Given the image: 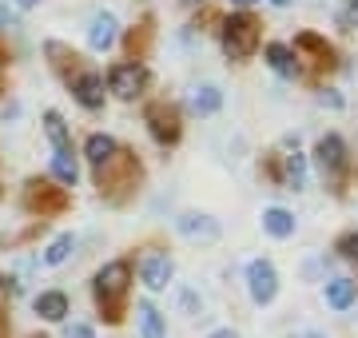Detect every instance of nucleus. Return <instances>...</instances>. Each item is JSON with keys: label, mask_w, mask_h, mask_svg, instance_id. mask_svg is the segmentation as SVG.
<instances>
[{"label": "nucleus", "mask_w": 358, "mask_h": 338, "mask_svg": "<svg viewBox=\"0 0 358 338\" xmlns=\"http://www.w3.org/2000/svg\"><path fill=\"white\" fill-rule=\"evenodd\" d=\"M128 286H131V263L128 259L108 263V267H100L96 279H92V295H96L100 318L108 326L124 323V314H128Z\"/></svg>", "instance_id": "nucleus-1"}, {"label": "nucleus", "mask_w": 358, "mask_h": 338, "mask_svg": "<svg viewBox=\"0 0 358 338\" xmlns=\"http://www.w3.org/2000/svg\"><path fill=\"white\" fill-rule=\"evenodd\" d=\"M219 44H223L227 60H247V56L259 48V24L247 13L227 16V20H223V32H219Z\"/></svg>", "instance_id": "nucleus-2"}, {"label": "nucleus", "mask_w": 358, "mask_h": 338, "mask_svg": "<svg viewBox=\"0 0 358 338\" xmlns=\"http://www.w3.org/2000/svg\"><path fill=\"white\" fill-rule=\"evenodd\" d=\"M108 88H112L120 100H136V96H143V88H148V68L136 64V60L112 64L108 68Z\"/></svg>", "instance_id": "nucleus-3"}, {"label": "nucleus", "mask_w": 358, "mask_h": 338, "mask_svg": "<svg viewBox=\"0 0 358 338\" xmlns=\"http://www.w3.org/2000/svg\"><path fill=\"white\" fill-rule=\"evenodd\" d=\"M143 119H148V131H152V140L159 143V147H171V143H179V135H183L179 112L171 104H152Z\"/></svg>", "instance_id": "nucleus-4"}, {"label": "nucleus", "mask_w": 358, "mask_h": 338, "mask_svg": "<svg viewBox=\"0 0 358 338\" xmlns=\"http://www.w3.org/2000/svg\"><path fill=\"white\" fill-rule=\"evenodd\" d=\"M64 203H68V196L60 191V187H52V183H44V179H28V187H24V207L32 211V215H56V211H64Z\"/></svg>", "instance_id": "nucleus-5"}, {"label": "nucleus", "mask_w": 358, "mask_h": 338, "mask_svg": "<svg viewBox=\"0 0 358 338\" xmlns=\"http://www.w3.org/2000/svg\"><path fill=\"white\" fill-rule=\"evenodd\" d=\"M247 291H251V299H255L259 307L275 302V295H279V271H275V263H267V259L251 263V267H247Z\"/></svg>", "instance_id": "nucleus-6"}, {"label": "nucleus", "mask_w": 358, "mask_h": 338, "mask_svg": "<svg viewBox=\"0 0 358 338\" xmlns=\"http://www.w3.org/2000/svg\"><path fill=\"white\" fill-rule=\"evenodd\" d=\"M315 156H319V168H322L327 179H331V183L343 179V171H346V143H343V135L327 131V135L315 143Z\"/></svg>", "instance_id": "nucleus-7"}, {"label": "nucleus", "mask_w": 358, "mask_h": 338, "mask_svg": "<svg viewBox=\"0 0 358 338\" xmlns=\"http://www.w3.org/2000/svg\"><path fill=\"white\" fill-rule=\"evenodd\" d=\"M68 88H72L80 108H88V112L103 108V76L100 72H72L68 76Z\"/></svg>", "instance_id": "nucleus-8"}, {"label": "nucleus", "mask_w": 358, "mask_h": 338, "mask_svg": "<svg viewBox=\"0 0 358 338\" xmlns=\"http://www.w3.org/2000/svg\"><path fill=\"white\" fill-rule=\"evenodd\" d=\"M140 274H143V286H148V291H167L171 274H176L171 255H167V251H148L140 259Z\"/></svg>", "instance_id": "nucleus-9"}, {"label": "nucleus", "mask_w": 358, "mask_h": 338, "mask_svg": "<svg viewBox=\"0 0 358 338\" xmlns=\"http://www.w3.org/2000/svg\"><path fill=\"white\" fill-rule=\"evenodd\" d=\"M176 227L183 239H199V243H215L219 239V223L211 215H199V211H183L176 219Z\"/></svg>", "instance_id": "nucleus-10"}, {"label": "nucleus", "mask_w": 358, "mask_h": 338, "mask_svg": "<svg viewBox=\"0 0 358 338\" xmlns=\"http://www.w3.org/2000/svg\"><path fill=\"white\" fill-rule=\"evenodd\" d=\"M275 179H279L287 191H303V187H307V156H303L299 147L287 152V156H282V168L275 171Z\"/></svg>", "instance_id": "nucleus-11"}, {"label": "nucleus", "mask_w": 358, "mask_h": 338, "mask_svg": "<svg viewBox=\"0 0 358 338\" xmlns=\"http://www.w3.org/2000/svg\"><path fill=\"white\" fill-rule=\"evenodd\" d=\"M115 36H120V20H115L112 13H96L88 24V44L92 52H108L115 44Z\"/></svg>", "instance_id": "nucleus-12"}, {"label": "nucleus", "mask_w": 358, "mask_h": 338, "mask_svg": "<svg viewBox=\"0 0 358 338\" xmlns=\"http://www.w3.org/2000/svg\"><path fill=\"white\" fill-rule=\"evenodd\" d=\"M115 152H120V143L112 140V135H103V131H96V135H88V143H84V156H88V163L96 171L108 168L115 159Z\"/></svg>", "instance_id": "nucleus-13"}, {"label": "nucleus", "mask_w": 358, "mask_h": 338, "mask_svg": "<svg viewBox=\"0 0 358 338\" xmlns=\"http://www.w3.org/2000/svg\"><path fill=\"white\" fill-rule=\"evenodd\" d=\"M36 314L44 318V323H64L68 318V295L64 291H44V295H36Z\"/></svg>", "instance_id": "nucleus-14"}, {"label": "nucleus", "mask_w": 358, "mask_h": 338, "mask_svg": "<svg viewBox=\"0 0 358 338\" xmlns=\"http://www.w3.org/2000/svg\"><path fill=\"white\" fill-rule=\"evenodd\" d=\"M187 104H192L195 116H215L219 108H223V91H219L215 84H199V88L192 91V100H187Z\"/></svg>", "instance_id": "nucleus-15"}, {"label": "nucleus", "mask_w": 358, "mask_h": 338, "mask_svg": "<svg viewBox=\"0 0 358 338\" xmlns=\"http://www.w3.org/2000/svg\"><path fill=\"white\" fill-rule=\"evenodd\" d=\"M355 299H358V283H350V279L327 283V307H331V311H350Z\"/></svg>", "instance_id": "nucleus-16"}, {"label": "nucleus", "mask_w": 358, "mask_h": 338, "mask_svg": "<svg viewBox=\"0 0 358 338\" xmlns=\"http://www.w3.org/2000/svg\"><path fill=\"white\" fill-rule=\"evenodd\" d=\"M263 231L271 235V239H291L294 235V215L282 207H267L263 211Z\"/></svg>", "instance_id": "nucleus-17"}, {"label": "nucleus", "mask_w": 358, "mask_h": 338, "mask_svg": "<svg viewBox=\"0 0 358 338\" xmlns=\"http://www.w3.org/2000/svg\"><path fill=\"white\" fill-rule=\"evenodd\" d=\"M267 64L275 68L282 80H294V76H299V60H294V52L287 48V44H267Z\"/></svg>", "instance_id": "nucleus-18"}, {"label": "nucleus", "mask_w": 358, "mask_h": 338, "mask_svg": "<svg viewBox=\"0 0 358 338\" xmlns=\"http://www.w3.org/2000/svg\"><path fill=\"white\" fill-rule=\"evenodd\" d=\"M44 131H48V140L56 152H72V131L60 119V112H44Z\"/></svg>", "instance_id": "nucleus-19"}, {"label": "nucleus", "mask_w": 358, "mask_h": 338, "mask_svg": "<svg viewBox=\"0 0 358 338\" xmlns=\"http://www.w3.org/2000/svg\"><path fill=\"white\" fill-rule=\"evenodd\" d=\"M140 338H167L164 314L155 311L152 302H140Z\"/></svg>", "instance_id": "nucleus-20"}, {"label": "nucleus", "mask_w": 358, "mask_h": 338, "mask_svg": "<svg viewBox=\"0 0 358 338\" xmlns=\"http://www.w3.org/2000/svg\"><path fill=\"white\" fill-rule=\"evenodd\" d=\"M52 175L64 183V187H76V179H80L76 152H56V156H52Z\"/></svg>", "instance_id": "nucleus-21"}, {"label": "nucleus", "mask_w": 358, "mask_h": 338, "mask_svg": "<svg viewBox=\"0 0 358 338\" xmlns=\"http://www.w3.org/2000/svg\"><path fill=\"white\" fill-rule=\"evenodd\" d=\"M72 251H76V235H72V231L56 235V239L48 243V251H44V267H60Z\"/></svg>", "instance_id": "nucleus-22"}, {"label": "nucleus", "mask_w": 358, "mask_h": 338, "mask_svg": "<svg viewBox=\"0 0 358 338\" xmlns=\"http://www.w3.org/2000/svg\"><path fill=\"white\" fill-rule=\"evenodd\" d=\"M294 48H303V52H315L322 64H331V44L319 40L315 32H303V36H294Z\"/></svg>", "instance_id": "nucleus-23"}, {"label": "nucleus", "mask_w": 358, "mask_h": 338, "mask_svg": "<svg viewBox=\"0 0 358 338\" xmlns=\"http://www.w3.org/2000/svg\"><path fill=\"white\" fill-rule=\"evenodd\" d=\"M334 251L343 255V259H350V263H358V231H346L338 243H334Z\"/></svg>", "instance_id": "nucleus-24"}, {"label": "nucleus", "mask_w": 358, "mask_h": 338, "mask_svg": "<svg viewBox=\"0 0 358 338\" xmlns=\"http://www.w3.org/2000/svg\"><path fill=\"white\" fill-rule=\"evenodd\" d=\"M64 338H96V330H92L88 323H72V326L64 330Z\"/></svg>", "instance_id": "nucleus-25"}, {"label": "nucleus", "mask_w": 358, "mask_h": 338, "mask_svg": "<svg viewBox=\"0 0 358 338\" xmlns=\"http://www.w3.org/2000/svg\"><path fill=\"white\" fill-rule=\"evenodd\" d=\"M0 28H16V16H13V8L0 0Z\"/></svg>", "instance_id": "nucleus-26"}, {"label": "nucleus", "mask_w": 358, "mask_h": 338, "mask_svg": "<svg viewBox=\"0 0 358 338\" xmlns=\"http://www.w3.org/2000/svg\"><path fill=\"white\" fill-rule=\"evenodd\" d=\"M319 104H322V108H343V100H338L334 91H322V96H319Z\"/></svg>", "instance_id": "nucleus-27"}, {"label": "nucleus", "mask_w": 358, "mask_h": 338, "mask_svg": "<svg viewBox=\"0 0 358 338\" xmlns=\"http://www.w3.org/2000/svg\"><path fill=\"white\" fill-rule=\"evenodd\" d=\"M346 20H350V28H358V0L346 4Z\"/></svg>", "instance_id": "nucleus-28"}, {"label": "nucleus", "mask_w": 358, "mask_h": 338, "mask_svg": "<svg viewBox=\"0 0 358 338\" xmlns=\"http://www.w3.org/2000/svg\"><path fill=\"white\" fill-rule=\"evenodd\" d=\"M8 330H13V326H8V314H4V307H0V338H8Z\"/></svg>", "instance_id": "nucleus-29"}, {"label": "nucleus", "mask_w": 358, "mask_h": 338, "mask_svg": "<svg viewBox=\"0 0 358 338\" xmlns=\"http://www.w3.org/2000/svg\"><path fill=\"white\" fill-rule=\"evenodd\" d=\"M13 4H16V8H24V13H28V8H36L40 0H13Z\"/></svg>", "instance_id": "nucleus-30"}, {"label": "nucleus", "mask_w": 358, "mask_h": 338, "mask_svg": "<svg viewBox=\"0 0 358 338\" xmlns=\"http://www.w3.org/2000/svg\"><path fill=\"white\" fill-rule=\"evenodd\" d=\"M211 338H239V335H235L231 326H223V330H215V335H211Z\"/></svg>", "instance_id": "nucleus-31"}, {"label": "nucleus", "mask_w": 358, "mask_h": 338, "mask_svg": "<svg viewBox=\"0 0 358 338\" xmlns=\"http://www.w3.org/2000/svg\"><path fill=\"white\" fill-rule=\"evenodd\" d=\"M291 338H327V335H319V330H303V335H291Z\"/></svg>", "instance_id": "nucleus-32"}, {"label": "nucleus", "mask_w": 358, "mask_h": 338, "mask_svg": "<svg viewBox=\"0 0 358 338\" xmlns=\"http://www.w3.org/2000/svg\"><path fill=\"white\" fill-rule=\"evenodd\" d=\"M235 8H251V4H259V0H231Z\"/></svg>", "instance_id": "nucleus-33"}, {"label": "nucleus", "mask_w": 358, "mask_h": 338, "mask_svg": "<svg viewBox=\"0 0 358 338\" xmlns=\"http://www.w3.org/2000/svg\"><path fill=\"white\" fill-rule=\"evenodd\" d=\"M271 4H275V8H287V4H291V0H271Z\"/></svg>", "instance_id": "nucleus-34"}, {"label": "nucleus", "mask_w": 358, "mask_h": 338, "mask_svg": "<svg viewBox=\"0 0 358 338\" xmlns=\"http://www.w3.org/2000/svg\"><path fill=\"white\" fill-rule=\"evenodd\" d=\"M183 4H203V0H183Z\"/></svg>", "instance_id": "nucleus-35"}]
</instances>
